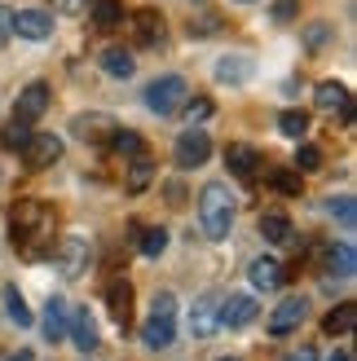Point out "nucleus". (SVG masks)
I'll list each match as a JSON object with an SVG mask.
<instances>
[{
    "mask_svg": "<svg viewBox=\"0 0 357 361\" xmlns=\"http://www.w3.org/2000/svg\"><path fill=\"white\" fill-rule=\"evenodd\" d=\"M199 225L212 243L229 238V229H234V194H229L225 180H207L199 190Z\"/></svg>",
    "mask_w": 357,
    "mask_h": 361,
    "instance_id": "1",
    "label": "nucleus"
},
{
    "mask_svg": "<svg viewBox=\"0 0 357 361\" xmlns=\"http://www.w3.org/2000/svg\"><path fill=\"white\" fill-rule=\"evenodd\" d=\"M327 274L331 278H353L357 274V251H353V243H331L327 247Z\"/></svg>",
    "mask_w": 357,
    "mask_h": 361,
    "instance_id": "20",
    "label": "nucleus"
},
{
    "mask_svg": "<svg viewBox=\"0 0 357 361\" xmlns=\"http://www.w3.org/2000/svg\"><path fill=\"white\" fill-rule=\"evenodd\" d=\"M66 335L80 353H93L102 348V335H97V322L88 317V309H71V322H66Z\"/></svg>",
    "mask_w": 357,
    "mask_h": 361,
    "instance_id": "14",
    "label": "nucleus"
},
{
    "mask_svg": "<svg viewBox=\"0 0 357 361\" xmlns=\"http://www.w3.org/2000/svg\"><path fill=\"white\" fill-rule=\"evenodd\" d=\"M172 339H176V317L150 313V317H146V326H141V344L159 353V348H172Z\"/></svg>",
    "mask_w": 357,
    "mask_h": 361,
    "instance_id": "16",
    "label": "nucleus"
},
{
    "mask_svg": "<svg viewBox=\"0 0 357 361\" xmlns=\"http://www.w3.org/2000/svg\"><path fill=\"white\" fill-rule=\"evenodd\" d=\"M181 111L190 115V123H203V119L212 115V102H207V97H186V106H181Z\"/></svg>",
    "mask_w": 357,
    "mask_h": 361,
    "instance_id": "36",
    "label": "nucleus"
},
{
    "mask_svg": "<svg viewBox=\"0 0 357 361\" xmlns=\"http://www.w3.org/2000/svg\"><path fill=\"white\" fill-rule=\"evenodd\" d=\"M18 154H23L27 168H35V172H40V168H53V164L62 159V137H53V133H31L27 146L18 150Z\"/></svg>",
    "mask_w": 357,
    "mask_h": 361,
    "instance_id": "7",
    "label": "nucleus"
},
{
    "mask_svg": "<svg viewBox=\"0 0 357 361\" xmlns=\"http://www.w3.org/2000/svg\"><path fill=\"white\" fill-rule=\"evenodd\" d=\"M88 13H93V27L97 31L123 27V5H119V0H88Z\"/></svg>",
    "mask_w": 357,
    "mask_h": 361,
    "instance_id": "23",
    "label": "nucleus"
},
{
    "mask_svg": "<svg viewBox=\"0 0 357 361\" xmlns=\"http://www.w3.org/2000/svg\"><path fill=\"white\" fill-rule=\"evenodd\" d=\"M150 313H164V317H176V295L172 291H159L155 304H150Z\"/></svg>",
    "mask_w": 357,
    "mask_h": 361,
    "instance_id": "38",
    "label": "nucleus"
},
{
    "mask_svg": "<svg viewBox=\"0 0 357 361\" xmlns=\"http://www.w3.org/2000/svg\"><path fill=\"white\" fill-rule=\"evenodd\" d=\"M331 361H353V357H349V353H335V357H331Z\"/></svg>",
    "mask_w": 357,
    "mask_h": 361,
    "instance_id": "45",
    "label": "nucleus"
},
{
    "mask_svg": "<svg viewBox=\"0 0 357 361\" xmlns=\"http://www.w3.org/2000/svg\"><path fill=\"white\" fill-rule=\"evenodd\" d=\"M353 326H357V304H349V300L335 304V309L322 317V331H327V335H349Z\"/></svg>",
    "mask_w": 357,
    "mask_h": 361,
    "instance_id": "24",
    "label": "nucleus"
},
{
    "mask_svg": "<svg viewBox=\"0 0 357 361\" xmlns=\"http://www.w3.org/2000/svg\"><path fill=\"white\" fill-rule=\"evenodd\" d=\"M49 207L40 203V198H23V203L13 207V216H9V229H13V243H23V256L27 260H40L35 256V238H44L49 233Z\"/></svg>",
    "mask_w": 357,
    "mask_h": 361,
    "instance_id": "2",
    "label": "nucleus"
},
{
    "mask_svg": "<svg viewBox=\"0 0 357 361\" xmlns=\"http://www.w3.org/2000/svg\"><path fill=\"white\" fill-rule=\"evenodd\" d=\"M27 137H31V123L9 119V128H5V150H23V146H27Z\"/></svg>",
    "mask_w": 357,
    "mask_h": 361,
    "instance_id": "34",
    "label": "nucleus"
},
{
    "mask_svg": "<svg viewBox=\"0 0 357 361\" xmlns=\"http://www.w3.org/2000/svg\"><path fill=\"white\" fill-rule=\"evenodd\" d=\"M137 233H141V256H146V260H159V256H164V251H168V229H159V225H150V229H141L137 225Z\"/></svg>",
    "mask_w": 357,
    "mask_h": 361,
    "instance_id": "28",
    "label": "nucleus"
},
{
    "mask_svg": "<svg viewBox=\"0 0 357 361\" xmlns=\"http://www.w3.org/2000/svg\"><path fill=\"white\" fill-rule=\"evenodd\" d=\"M327 35H331V27H327V23L309 27V44H313V49H317V44H327Z\"/></svg>",
    "mask_w": 357,
    "mask_h": 361,
    "instance_id": "42",
    "label": "nucleus"
},
{
    "mask_svg": "<svg viewBox=\"0 0 357 361\" xmlns=\"http://www.w3.org/2000/svg\"><path fill=\"white\" fill-rule=\"evenodd\" d=\"M106 309H111V317L119 322L123 331L133 326V282H128V278L106 282Z\"/></svg>",
    "mask_w": 357,
    "mask_h": 361,
    "instance_id": "12",
    "label": "nucleus"
},
{
    "mask_svg": "<svg viewBox=\"0 0 357 361\" xmlns=\"http://www.w3.org/2000/svg\"><path fill=\"white\" fill-rule=\"evenodd\" d=\"M106 146H111L115 154H123V159H133V154H141V150H146V141H141V133H133V128H115Z\"/></svg>",
    "mask_w": 357,
    "mask_h": 361,
    "instance_id": "29",
    "label": "nucleus"
},
{
    "mask_svg": "<svg viewBox=\"0 0 357 361\" xmlns=\"http://www.w3.org/2000/svg\"><path fill=\"white\" fill-rule=\"evenodd\" d=\"M247 75H252V58H243V53L217 62V80H221V84H243Z\"/></svg>",
    "mask_w": 357,
    "mask_h": 361,
    "instance_id": "27",
    "label": "nucleus"
},
{
    "mask_svg": "<svg viewBox=\"0 0 357 361\" xmlns=\"http://www.w3.org/2000/svg\"><path fill=\"white\" fill-rule=\"evenodd\" d=\"M146 111L150 115H159V119H168V115H176L186 106V97H190V84L181 80V75H159L155 84H146Z\"/></svg>",
    "mask_w": 357,
    "mask_h": 361,
    "instance_id": "3",
    "label": "nucleus"
},
{
    "mask_svg": "<svg viewBox=\"0 0 357 361\" xmlns=\"http://www.w3.org/2000/svg\"><path fill=\"white\" fill-rule=\"evenodd\" d=\"M0 295H5V313H9V322H13V326H31V309H27V300L23 295H18L13 291V286H5V291H0Z\"/></svg>",
    "mask_w": 357,
    "mask_h": 361,
    "instance_id": "31",
    "label": "nucleus"
},
{
    "mask_svg": "<svg viewBox=\"0 0 357 361\" xmlns=\"http://www.w3.org/2000/svg\"><path fill=\"white\" fill-rule=\"evenodd\" d=\"M53 264H58V274L66 282H75L88 274V264H93V247H88L84 233H71V238L58 243V251H53Z\"/></svg>",
    "mask_w": 357,
    "mask_h": 361,
    "instance_id": "4",
    "label": "nucleus"
},
{
    "mask_svg": "<svg viewBox=\"0 0 357 361\" xmlns=\"http://www.w3.org/2000/svg\"><path fill=\"white\" fill-rule=\"evenodd\" d=\"M44 111H49V84H44V80H35V84H27L23 93H18V102H13V119L35 123Z\"/></svg>",
    "mask_w": 357,
    "mask_h": 361,
    "instance_id": "10",
    "label": "nucleus"
},
{
    "mask_svg": "<svg viewBox=\"0 0 357 361\" xmlns=\"http://www.w3.org/2000/svg\"><path fill=\"white\" fill-rule=\"evenodd\" d=\"M256 300L252 295H221V326H229V331H243V326H252L256 322Z\"/></svg>",
    "mask_w": 357,
    "mask_h": 361,
    "instance_id": "13",
    "label": "nucleus"
},
{
    "mask_svg": "<svg viewBox=\"0 0 357 361\" xmlns=\"http://www.w3.org/2000/svg\"><path fill=\"white\" fill-rule=\"evenodd\" d=\"M234 5H256V0H234Z\"/></svg>",
    "mask_w": 357,
    "mask_h": 361,
    "instance_id": "46",
    "label": "nucleus"
},
{
    "mask_svg": "<svg viewBox=\"0 0 357 361\" xmlns=\"http://www.w3.org/2000/svg\"><path fill=\"white\" fill-rule=\"evenodd\" d=\"M260 238H265V243H274V247H291V243H296V225H291V216H282V212H265V216H260Z\"/></svg>",
    "mask_w": 357,
    "mask_h": 361,
    "instance_id": "18",
    "label": "nucleus"
},
{
    "mask_svg": "<svg viewBox=\"0 0 357 361\" xmlns=\"http://www.w3.org/2000/svg\"><path fill=\"white\" fill-rule=\"evenodd\" d=\"M221 361H238V357H221Z\"/></svg>",
    "mask_w": 357,
    "mask_h": 361,
    "instance_id": "47",
    "label": "nucleus"
},
{
    "mask_svg": "<svg viewBox=\"0 0 357 361\" xmlns=\"http://www.w3.org/2000/svg\"><path fill=\"white\" fill-rule=\"evenodd\" d=\"M225 168L234 172L238 180H256V168H260V154L252 146H229L225 150Z\"/></svg>",
    "mask_w": 357,
    "mask_h": 361,
    "instance_id": "21",
    "label": "nucleus"
},
{
    "mask_svg": "<svg viewBox=\"0 0 357 361\" xmlns=\"http://www.w3.org/2000/svg\"><path fill=\"white\" fill-rule=\"evenodd\" d=\"M53 13H84L88 9V0H49Z\"/></svg>",
    "mask_w": 357,
    "mask_h": 361,
    "instance_id": "40",
    "label": "nucleus"
},
{
    "mask_svg": "<svg viewBox=\"0 0 357 361\" xmlns=\"http://www.w3.org/2000/svg\"><path fill=\"white\" fill-rule=\"evenodd\" d=\"M305 313H309L305 295H287V300H282L278 309L270 313V335H291V331H300V322H305Z\"/></svg>",
    "mask_w": 357,
    "mask_h": 361,
    "instance_id": "11",
    "label": "nucleus"
},
{
    "mask_svg": "<svg viewBox=\"0 0 357 361\" xmlns=\"http://www.w3.org/2000/svg\"><path fill=\"white\" fill-rule=\"evenodd\" d=\"M155 180V159L141 150V154H133V164H128V194H141Z\"/></svg>",
    "mask_w": 357,
    "mask_h": 361,
    "instance_id": "26",
    "label": "nucleus"
},
{
    "mask_svg": "<svg viewBox=\"0 0 357 361\" xmlns=\"http://www.w3.org/2000/svg\"><path fill=\"white\" fill-rule=\"evenodd\" d=\"M278 133L291 137V141H300V137L309 133V111H282L278 115Z\"/></svg>",
    "mask_w": 357,
    "mask_h": 361,
    "instance_id": "30",
    "label": "nucleus"
},
{
    "mask_svg": "<svg viewBox=\"0 0 357 361\" xmlns=\"http://www.w3.org/2000/svg\"><path fill=\"white\" fill-rule=\"evenodd\" d=\"M221 331V291H203L190 309V335L194 339H212Z\"/></svg>",
    "mask_w": 357,
    "mask_h": 361,
    "instance_id": "6",
    "label": "nucleus"
},
{
    "mask_svg": "<svg viewBox=\"0 0 357 361\" xmlns=\"http://www.w3.org/2000/svg\"><path fill=\"white\" fill-rule=\"evenodd\" d=\"M102 71H106L111 80H128L133 71H137V62H133L128 49H106V53H102Z\"/></svg>",
    "mask_w": 357,
    "mask_h": 361,
    "instance_id": "25",
    "label": "nucleus"
},
{
    "mask_svg": "<svg viewBox=\"0 0 357 361\" xmlns=\"http://www.w3.org/2000/svg\"><path fill=\"white\" fill-rule=\"evenodd\" d=\"M296 0H278V5H274V23H291V18H296Z\"/></svg>",
    "mask_w": 357,
    "mask_h": 361,
    "instance_id": "41",
    "label": "nucleus"
},
{
    "mask_svg": "<svg viewBox=\"0 0 357 361\" xmlns=\"http://www.w3.org/2000/svg\"><path fill=\"white\" fill-rule=\"evenodd\" d=\"M327 212L340 221L344 229H353L357 225V207H353V194H340V198H327Z\"/></svg>",
    "mask_w": 357,
    "mask_h": 361,
    "instance_id": "33",
    "label": "nucleus"
},
{
    "mask_svg": "<svg viewBox=\"0 0 357 361\" xmlns=\"http://www.w3.org/2000/svg\"><path fill=\"white\" fill-rule=\"evenodd\" d=\"M13 35H23V40H49L53 35V13H44V9L13 13Z\"/></svg>",
    "mask_w": 357,
    "mask_h": 361,
    "instance_id": "15",
    "label": "nucleus"
},
{
    "mask_svg": "<svg viewBox=\"0 0 357 361\" xmlns=\"http://www.w3.org/2000/svg\"><path fill=\"white\" fill-rule=\"evenodd\" d=\"M322 168V150L317 146H300L296 150V172H317Z\"/></svg>",
    "mask_w": 357,
    "mask_h": 361,
    "instance_id": "35",
    "label": "nucleus"
},
{
    "mask_svg": "<svg viewBox=\"0 0 357 361\" xmlns=\"http://www.w3.org/2000/svg\"><path fill=\"white\" fill-rule=\"evenodd\" d=\"M300 176H305V172H296V168H274V172H270V185H274L278 194L296 198V194H300V185H305Z\"/></svg>",
    "mask_w": 357,
    "mask_h": 361,
    "instance_id": "32",
    "label": "nucleus"
},
{
    "mask_svg": "<svg viewBox=\"0 0 357 361\" xmlns=\"http://www.w3.org/2000/svg\"><path fill=\"white\" fill-rule=\"evenodd\" d=\"M9 361H31V353H18V357H9Z\"/></svg>",
    "mask_w": 357,
    "mask_h": 361,
    "instance_id": "44",
    "label": "nucleus"
},
{
    "mask_svg": "<svg viewBox=\"0 0 357 361\" xmlns=\"http://www.w3.org/2000/svg\"><path fill=\"white\" fill-rule=\"evenodd\" d=\"M66 322H71V304L62 295H49V304H44V339L49 344L66 339Z\"/></svg>",
    "mask_w": 357,
    "mask_h": 361,
    "instance_id": "17",
    "label": "nucleus"
},
{
    "mask_svg": "<svg viewBox=\"0 0 357 361\" xmlns=\"http://www.w3.org/2000/svg\"><path fill=\"white\" fill-rule=\"evenodd\" d=\"M128 31H133V44L137 49H155L159 40H164V13L159 9H133L128 13Z\"/></svg>",
    "mask_w": 357,
    "mask_h": 361,
    "instance_id": "8",
    "label": "nucleus"
},
{
    "mask_svg": "<svg viewBox=\"0 0 357 361\" xmlns=\"http://www.w3.org/2000/svg\"><path fill=\"white\" fill-rule=\"evenodd\" d=\"M207 154H212V137L199 128V123H190V128L176 137V146H172L176 168H203V164H207Z\"/></svg>",
    "mask_w": 357,
    "mask_h": 361,
    "instance_id": "5",
    "label": "nucleus"
},
{
    "mask_svg": "<svg viewBox=\"0 0 357 361\" xmlns=\"http://www.w3.org/2000/svg\"><path fill=\"white\" fill-rule=\"evenodd\" d=\"M313 102H317V111H344L353 97H349V88L340 80H322L313 88Z\"/></svg>",
    "mask_w": 357,
    "mask_h": 361,
    "instance_id": "22",
    "label": "nucleus"
},
{
    "mask_svg": "<svg viewBox=\"0 0 357 361\" xmlns=\"http://www.w3.org/2000/svg\"><path fill=\"white\" fill-rule=\"evenodd\" d=\"M287 278L291 274L278 260H270V256L252 260V286H256V291H278V286H287Z\"/></svg>",
    "mask_w": 357,
    "mask_h": 361,
    "instance_id": "19",
    "label": "nucleus"
},
{
    "mask_svg": "<svg viewBox=\"0 0 357 361\" xmlns=\"http://www.w3.org/2000/svg\"><path fill=\"white\" fill-rule=\"evenodd\" d=\"M217 31H221V18H217V13L190 18V35H217Z\"/></svg>",
    "mask_w": 357,
    "mask_h": 361,
    "instance_id": "37",
    "label": "nucleus"
},
{
    "mask_svg": "<svg viewBox=\"0 0 357 361\" xmlns=\"http://www.w3.org/2000/svg\"><path fill=\"white\" fill-rule=\"evenodd\" d=\"M9 35H13V9H9V5H0V49L9 44Z\"/></svg>",
    "mask_w": 357,
    "mask_h": 361,
    "instance_id": "39",
    "label": "nucleus"
},
{
    "mask_svg": "<svg viewBox=\"0 0 357 361\" xmlns=\"http://www.w3.org/2000/svg\"><path fill=\"white\" fill-rule=\"evenodd\" d=\"M119 128V123L111 115H102V111H88V115H75L71 119V133H75L80 141H88V146H102V141H111V133Z\"/></svg>",
    "mask_w": 357,
    "mask_h": 361,
    "instance_id": "9",
    "label": "nucleus"
},
{
    "mask_svg": "<svg viewBox=\"0 0 357 361\" xmlns=\"http://www.w3.org/2000/svg\"><path fill=\"white\" fill-rule=\"evenodd\" d=\"M282 361H317V353L305 344V348H296V353H287V357H282Z\"/></svg>",
    "mask_w": 357,
    "mask_h": 361,
    "instance_id": "43",
    "label": "nucleus"
}]
</instances>
